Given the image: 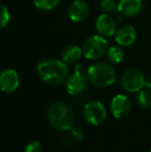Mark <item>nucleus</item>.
Segmentation results:
<instances>
[{
    "mask_svg": "<svg viewBox=\"0 0 151 152\" xmlns=\"http://www.w3.org/2000/svg\"><path fill=\"white\" fill-rule=\"evenodd\" d=\"M37 75L49 85H59L66 79L69 68L64 61L54 58H46L38 62Z\"/></svg>",
    "mask_w": 151,
    "mask_h": 152,
    "instance_id": "1",
    "label": "nucleus"
},
{
    "mask_svg": "<svg viewBox=\"0 0 151 152\" xmlns=\"http://www.w3.org/2000/svg\"><path fill=\"white\" fill-rule=\"evenodd\" d=\"M48 119L50 124L58 132L71 130L74 127L75 115L71 107L61 102H54L48 109Z\"/></svg>",
    "mask_w": 151,
    "mask_h": 152,
    "instance_id": "2",
    "label": "nucleus"
},
{
    "mask_svg": "<svg viewBox=\"0 0 151 152\" xmlns=\"http://www.w3.org/2000/svg\"><path fill=\"white\" fill-rule=\"evenodd\" d=\"M87 77L91 84L99 88L111 86L117 79L116 70L111 65L104 62H97L89 66Z\"/></svg>",
    "mask_w": 151,
    "mask_h": 152,
    "instance_id": "3",
    "label": "nucleus"
},
{
    "mask_svg": "<svg viewBox=\"0 0 151 152\" xmlns=\"http://www.w3.org/2000/svg\"><path fill=\"white\" fill-rule=\"evenodd\" d=\"M83 54L89 60L101 58L108 52V42L101 35H92L83 42Z\"/></svg>",
    "mask_w": 151,
    "mask_h": 152,
    "instance_id": "4",
    "label": "nucleus"
},
{
    "mask_svg": "<svg viewBox=\"0 0 151 152\" xmlns=\"http://www.w3.org/2000/svg\"><path fill=\"white\" fill-rule=\"evenodd\" d=\"M84 119L91 125H99L107 117V110L101 102L92 100L85 104L83 110Z\"/></svg>",
    "mask_w": 151,
    "mask_h": 152,
    "instance_id": "5",
    "label": "nucleus"
},
{
    "mask_svg": "<svg viewBox=\"0 0 151 152\" xmlns=\"http://www.w3.org/2000/svg\"><path fill=\"white\" fill-rule=\"evenodd\" d=\"M145 83L143 74L137 68H129L121 77V85L127 92H139L142 90Z\"/></svg>",
    "mask_w": 151,
    "mask_h": 152,
    "instance_id": "6",
    "label": "nucleus"
},
{
    "mask_svg": "<svg viewBox=\"0 0 151 152\" xmlns=\"http://www.w3.org/2000/svg\"><path fill=\"white\" fill-rule=\"evenodd\" d=\"M87 86L86 77L83 74V65L77 64L75 72L66 79L65 88L71 95H78L85 90Z\"/></svg>",
    "mask_w": 151,
    "mask_h": 152,
    "instance_id": "7",
    "label": "nucleus"
},
{
    "mask_svg": "<svg viewBox=\"0 0 151 152\" xmlns=\"http://www.w3.org/2000/svg\"><path fill=\"white\" fill-rule=\"evenodd\" d=\"M110 109H111L112 115L115 118H124V117H126L131 113V100H129V98L127 96L123 95V94H118V95L113 97Z\"/></svg>",
    "mask_w": 151,
    "mask_h": 152,
    "instance_id": "8",
    "label": "nucleus"
},
{
    "mask_svg": "<svg viewBox=\"0 0 151 152\" xmlns=\"http://www.w3.org/2000/svg\"><path fill=\"white\" fill-rule=\"evenodd\" d=\"M20 84V77L15 69L8 68L2 72L0 76V88L5 93L16 91Z\"/></svg>",
    "mask_w": 151,
    "mask_h": 152,
    "instance_id": "9",
    "label": "nucleus"
},
{
    "mask_svg": "<svg viewBox=\"0 0 151 152\" xmlns=\"http://www.w3.org/2000/svg\"><path fill=\"white\" fill-rule=\"evenodd\" d=\"M95 27L97 32L105 37H111L116 32V22L108 14H103L97 18Z\"/></svg>",
    "mask_w": 151,
    "mask_h": 152,
    "instance_id": "10",
    "label": "nucleus"
},
{
    "mask_svg": "<svg viewBox=\"0 0 151 152\" xmlns=\"http://www.w3.org/2000/svg\"><path fill=\"white\" fill-rule=\"evenodd\" d=\"M143 8V0H119L118 12L123 18L135 17Z\"/></svg>",
    "mask_w": 151,
    "mask_h": 152,
    "instance_id": "11",
    "label": "nucleus"
},
{
    "mask_svg": "<svg viewBox=\"0 0 151 152\" xmlns=\"http://www.w3.org/2000/svg\"><path fill=\"white\" fill-rule=\"evenodd\" d=\"M89 15V6L83 0H76L69 8V17L73 22L80 23Z\"/></svg>",
    "mask_w": 151,
    "mask_h": 152,
    "instance_id": "12",
    "label": "nucleus"
},
{
    "mask_svg": "<svg viewBox=\"0 0 151 152\" xmlns=\"http://www.w3.org/2000/svg\"><path fill=\"white\" fill-rule=\"evenodd\" d=\"M137 38V32L133 26L125 25L122 26L116 31L115 40L121 47H129L135 42Z\"/></svg>",
    "mask_w": 151,
    "mask_h": 152,
    "instance_id": "13",
    "label": "nucleus"
},
{
    "mask_svg": "<svg viewBox=\"0 0 151 152\" xmlns=\"http://www.w3.org/2000/svg\"><path fill=\"white\" fill-rule=\"evenodd\" d=\"M83 50L81 48H79L78 46H67L63 49L62 54H61V58L62 61H64L66 64H73L76 63L79 59L82 56Z\"/></svg>",
    "mask_w": 151,
    "mask_h": 152,
    "instance_id": "14",
    "label": "nucleus"
},
{
    "mask_svg": "<svg viewBox=\"0 0 151 152\" xmlns=\"http://www.w3.org/2000/svg\"><path fill=\"white\" fill-rule=\"evenodd\" d=\"M108 55V59H109L110 62L112 63H120L122 61L123 57H124V53H123L122 49L118 46H113L111 48H109L107 52Z\"/></svg>",
    "mask_w": 151,
    "mask_h": 152,
    "instance_id": "15",
    "label": "nucleus"
},
{
    "mask_svg": "<svg viewBox=\"0 0 151 152\" xmlns=\"http://www.w3.org/2000/svg\"><path fill=\"white\" fill-rule=\"evenodd\" d=\"M137 104L143 109L151 108V92L149 90H140L137 95Z\"/></svg>",
    "mask_w": 151,
    "mask_h": 152,
    "instance_id": "16",
    "label": "nucleus"
},
{
    "mask_svg": "<svg viewBox=\"0 0 151 152\" xmlns=\"http://www.w3.org/2000/svg\"><path fill=\"white\" fill-rule=\"evenodd\" d=\"M60 0H33L35 7L40 10H52L59 5Z\"/></svg>",
    "mask_w": 151,
    "mask_h": 152,
    "instance_id": "17",
    "label": "nucleus"
},
{
    "mask_svg": "<svg viewBox=\"0 0 151 152\" xmlns=\"http://www.w3.org/2000/svg\"><path fill=\"white\" fill-rule=\"evenodd\" d=\"M101 7L107 14H111L118 10V3L115 0H101Z\"/></svg>",
    "mask_w": 151,
    "mask_h": 152,
    "instance_id": "18",
    "label": "nucleus"
},
{
    "mask_svg": "<svg viewBox=\"0 0 151 152\" xmlns=\"http://www.w3.org/2000/svg\"><path fill=\"white\" fill-rule=\"evenodd\" d=\"M0 15H1V18H0V21H1V28L3 29V28H5V26L10 21V14L6 6H4V5L0 6Z\"/></svg>",
    "mask_w": 151,
    "mask_h": 152,
    "instance_id": "19",
    "label": "nucleus"
},
{
    "mask_svg": "<svg viewBox=\"0 0 151 152\" xmlns=\"http://www.w3.org/2000/svg\"><path fill=\"white\" fill-rule=\"evenodd\" d=\"M42 144L38 141H32L25 147V152H42Z\"/></svg>",
    "mask_w": 151,
    "mask_h": 152,
    "instance_id": "20",
    "label": "nucleus"
},
{
    "mask_svg": "<svg viewBox=\"0 0 151 152\" xmlns=\"http://www.w3.org/2000/svg\"><path fill=\"white\" fill-rule=\"evenodd\" d=\"M71 132H73V134L76 137L78 140H81V139H83V137H84V134H83L82 132H81L80 128H71Z\"/></svg>",
    "mask_w": 151,
    "mask_h": 152,
    "instance_id": "21",
    "label": "nucleus"
},
{
    "mask_svg": "<svg viewBox=\"0 0 151 152\" xmlns=\"http://www.w3.org/2000/svg\"><path fill=\"white\" fill-rule=\"evenodd\" d=\"M144 86H145L146 88L149 89V90H151V77L145 79V83H144Z\"/></svg>",
    "mask_w": 151,
    "mask_h": 152,
    "instance_id": "22",
    "label": "nucleus"
},
{
    "mask_svg": "<svg viewBox=\"0 0 151 152\" xmlns=\"http://www.w3.org/2000/svg\"><path fill=\"white\" fill-rule=\"evenodd\" d=\"M149 152H151V149H150V150H149Z\"/></svg>",
    "mask_w": 151,
    "mask_h": 152,
    "instance_id": "23",
    "label": "nucleus"
}]
</instances>
